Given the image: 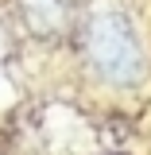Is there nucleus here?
I'll return each instance as SVG.
<instances>
[{
	"mask_svg": "<svg viewBox=\"0 0 151 155\" xmlns=\"http://www.w3.org/2000/svg\"><path fill=\"white\" fill-rule=\"evenodd\" d=\"M85 54H89V66L113 85H136L143 78L140 35H136L132 19L120 16V12H105V16L89 19V27H85Z\"/></svg>",
	"mask_w": 151,
	"mask_h": 155,
	"instance_id": "1",
	"label": "nucleus"
},
{
	"mask_svg": "<svg viewBox=\"0 0 151 155\" xmlns=\"http://www.w3.org/2000/svg\"><path fill=\"white\" fill-rule=\"evenodd\" d=\"M23 8H27L31 27L43 31V35H51L58 23H62V0H23Z\"/></svg>",
	"mask_w": 151,
	"mask_h": 155,
	"instance_id": "2",
	"label": "nucleus"
}]
</instances>
